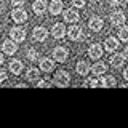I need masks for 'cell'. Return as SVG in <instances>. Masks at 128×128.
I'll return each instance as SVG.
<instances>
[{
    "label": "cell",
    "instance_id": "52a82bcc",
    "mask_svg": "<svg viewBox=\"0 0 128 128\" xmlns=\"http://www.w3.org/2000/svg\"><path fill=\"white\" fill-rule=\"evenodd\" d=\"M10 37L14 40V42H22L26 38V30L21 29V27H13L10 30Z\"/></svg>",
    "mask_w": 128,
    "mask_h": 128
},
{
    "label": "cell",
    "instance_id": "9a60e30c",
    "mask_svg": "<svg viewBox=\"0 0 128 128\" xmlns=\"http://www.w3.org/2000/svg\"><path fill=\"white\" fill-rule=\"evenodd\" d=\"M88 26H90V29H91V30L98 32V30H101V29H102L104 22H102V19H101V18H98V16H94V18H91V19H90V22H88Z\"/></svg>",
    "mask_w": 128,
    "mask_h": 128
},
{
    "label": "cell",
    "instance_id": "4316f807",
    "mask_svg": "<svg viewBox=\"0 0 128 128\" xmlns=\"http://www.w3.org/2000/svg\"><path fill=\"white\" fill-rule=\"evenodd\" d=\"M3 80H6V72L3 69H0V82H3Z\"/></svg>",
    "mask_w": 128,
    "mask_h": 128
},
{
    "label": "cell",
    "instance_id": "5b68a950",
    "mask_svg": "<svg viewBox=\"0 0 128 128\" xmlns=\"http://www.w3.org/2000/svg\"><path fill=\"white\" fill-rule=\"evenodd\" d=\"M126 21V18H125V14L122 13V11H114V13L110 14V22H112V26H123Z\"/></svg>",
    "mask_w": 128,
    "mask_h": 128
},
{
    "label": "cell",
    "instance_id": "5bb4252c",
    "mask_svg": "<svg viewBox=\"0 0 128 128\" xmlns=\"http://www.w3.org/2000/svg\"><path fill=\"white\" fill-rule=\"evenodd\" d=\"M118 48V40L115 37H107L106 42H104V50L107 51H115Z\"/></svg>",
    "mask_w": 128,
    "mask_h": 128
},
{
    "label": "cell",
    "instance_id": "d6a6232c",
    "mask_svg": "<svg viewBox=\"0 0 128 128\" xmlns=\"http://www.w3.org/2000/svg\"><path fill=\"white\" fill-rule=\"evenodd\" d=\"M125 80H128V69L125 70Z\"/></svg>",
    "mask_w": 128,
    "mask_h": 128
},
{
    "label": "cell",
    "instance_id": "44dd1931",
    "mask_svg": "<svg viewBox=\"0 0 128 128\" xmlns=\"http://www.w3.org/2000/svg\"><path fill=\"white\" fill-rule=\"evenodd\" d=\"M77 72H78L80 75H86L88 72H90V64L85 62V61H80L77 64Z\"/></svg>",
    "mask_w": 128,
    "mask_h": 128
},
{
    "label": "cell",
    "instance_id": "ba28073f",
    "mask_svg": "<svg viewBox=\"0 0 128 128\" xmlns=\"http://www.w3.org/2000/svg\"><path fill=\"white\" fill-rule=\"evenodd\" d=\"M78 18H80V14H78L77 8H69V10L64 11V19L67 22H77Z\"/></svg>",
    "mask_w": 128,
    "mask_h": 128
},
{
    "label": "cell",
    "instance_id": "d6986e66",
    "mask_svg": "<svg viewBox=\"0 0 128 128\" xmlns=\"http://www.w3.org/2000/svg\"><path fill=\"white\" fill-rule=\"evenodd\" d=\"M106 70H107V66L104 62H96V64H93V67H91V72H93L94 75H102Z\"/></svg>",
    "mask_w": 128,
    "mask_h": 128
},
{
    "label": "cell",
    "instance_id": "6da1fadb",
    "mask_svg": "<svg viewBox=\"0 0 128 128\" xmlns=\"http://www.w3.org/2000/svg\"><path fill=\"white\" fill-rule=\"evenodd\" d=\"M2 51L5 54H14L16 51H18V42H14L13 38L5 40V42H3V45H2Z\"/></svg>",
    "mask_w": 128,
    "mask_h": 128
},
{
    "label": "cell",
    "instance_id": "9c48e42d",
    "mask_svg": "<svg viewBox=\"0 0 128 128\" xmlns=\"http://www.w3.org/2000/svg\"><path fill=\"white\" fill-rule=\"evenodd\" d=\"M46 37H48V30L43 26H37L34 29V40H37V42H45Z\"/></svg>",
    "mask_w": 128,
    "mask_h": 128
},
{
    "label": "cell",
    "instance_id": "8992f818",
    "mask_svg": "<svg viewBox=\"0 0 128 128\" xmlns=\"http://www.w3.org/2000/svg\"><path fill=\"white\" fill-rule=\"evenodd\" d=\"M11 18H13L14 22H24V21H27V13L22 8H16V10H13V13H11Z\"/></svg>",
    "mask_w": 128,
    "mask_h": 128
},
{
    "label": "cell",
    "instance_id": "8fae6325",
    "mask_svg": "<svg viewBox=\"0 0 128 128\" xmlns=\"http://www.w3.org/2000/svg\"><path fill=\"white\" fill-rule=\"evenodd\" d=\"M48 8H50V13L53 14V16L61 14L62 13V2H61V0H51Z\"/></svg>",
    "mask_w": 128,
    "mask_h": 128
},
{
    "label": "cell",
    "instance_id": "30bf717a",
    "mask_svg": "<svg viewBox=\"0 0 128 128\" xmlns=\"http://www.w3.org/2000/svg\"><path fill=\"white\" fill-rule=\"evenodd\" d=\"M51 35H53L54 38H62L64 35H66V27H64L62 22H58L53 26V29H51Z\"/></svg>",
    "mask_w": 128,
    "mask_h": 128
},
{
    "label": "cell",
    "instance_id": "3957f363",
    "mask_svg": "<svg viewBox=\"0 0 128 128\" xmlns=\"http://www.w3.org/2000/svg\"><path fill=\"white\" fill-rule=\"evenodd\" d=\"M54 85H58V86L69 85V74L64 72V70H59L58 74H56V77H54Z\"/></svg>",
    "mask_w": 128,
    "mask_h": 128
},
{
    "label": "cell",
    "instance_id": "cb8c5ba5",
    "mask_svg": "<svg viewBox=\"0 0 128 128\" xmlns=\"http://www.w3.org/2000/svg\"><path fill=\"white\" fill-rule=\"evenodd\" d=\"M27 58H29L30 61H37L38 59V51L34 50V48H30V50L27 51Z\"/></svg>",
    "mask_w": 128,
    "mask_h": 128
},
{
    "label": "cell",
    "instance_id": "2e32d148",
    "mask_svg": "<svg viewBox=\"0 0 128 128\" xmlns=\"http://www.w3.org/2000/svg\"><path fill=\"white\" fill-rule=\"evenodd\" d=\"M67 34H69L70 40H82V29H80V26H70Z\"/></svg>",
    "mask_w": 128,
    "mask_h": 128
},
{
    "label": "cell",
    "instance_id": "603a6c76",
    "mask_svg": "<svg viewBox=\"0 0 128 128\" xmlns=\"http://www.w3.org/2000/svg\"><path fill=\"white\" fill-rule=\"evenodd\" d=\"M118 40L122 42H128V26H123L118 32Z\"/></svg>",
    "mask_w": 128,
    "mask_h": 128
},
{
    "label": "cell",
    "instance_id": "7402d4cb",
    "mask_svg": "<svg viewBox=\"0 0 128 128\" xmlns=\"http://www.w3.org/2000/svg\"><path fill=\"white\" fill-rule=\"evenodd\" d=\"M26 77L27 80H30V82H34V80H37L40 75H38V69H35V67H32V69L27 70V74H26Z\"/></svg>",
    "mask_w": 128,
    "mask_h": 128
},
{
    "label": "cell",
    "instance_id": "7a4b0ae2",
    "mask_svg": "<svg viewBox=\"0 0 128 128\" xmlns=\"http://www.w3.org/2000/svg\"><path fill=\"white\" fill-rule=\"evenodd\" d=\"M102 46L99 45V43H93L90 48H88V56H90L91 59H99L102 56Z\"/></svg>",
    "mask_w": 128,
    "mask_h": 128
},
{
    "label": "cell",
    "instance_id": "d590c367",
    "mask_svg": "<svg viewBox=\"0 0 128 128\" xmlns=\"http://www.w3.org/2000/svg\"><path fill=\"white\" fill-rule=\"evenodd\" d=\"M125 2H126V3H128V0H125Z\"/></svg>",
    "mask_w": 128,
    "mask_h": 128
},
{
    "label": "cell",
    "instance_id": "f1b7e54d",
    "mask_svg": "<svg viewBox=\"0 0 128 128\" xmlns=\"http://www.w3.org/2000/svg\"><path fill=\"white\" fill-rule=\"evenodd\" d=\"M37 85H38V86H50L51 83H48V82H38Z\"/></svg>",
    "mask_w": 128,
    "mask_h": 128
},
{
    "label": "cell",
    "instance_id": "277c9868",
    "mask_svg": "<svg viewBox=\"0 0 128 128\" xmlns=\"http://www.w3.org/2000/svg\"><path fill=\"white\" fill-rule=\"evenodd\" d=\"M53 56H54L56 61L64 62V61L67 59V56H69V53H67V50H66L64 46H56L54 50H53Z\"/></svg>",
    "mask_w": 128,
    "mask_h": 128
},
{
    "label": "cell",
    "instance_id": "d4e9b609",
    "mask_svg": "<svg viewBox=\"0 0 128 128\" xmlns=\"http://www.w3.org/2000/svg\"><path fill=\"white\" fill-rule=\"evenodd\" d=\"M72 3H74L75 8H83L86 3V0H72Z\"/></svg>",
    "mask_w": 128,
    "mask_h": 128
},
{
    "label": "cell",
    "instance_id": "836d02e7",
    "mask_svg": "<svg viewBox=\"0 0 128 128\" xmlns=\"http://www.w3.org/2000/svg\"><path fill=\"white\" fill-rule=\"evenodd\" d=\"M0 34H2V27H0Z\"/></svg>",
    "mask_w": 128,
    "mask_h": 128
},
{
    "label": "cell",
    "instance_id": "ac0fdd59",
    "mask_svg": "<svg viewBox=\"0 0 128 128\" xmlns=\"http://www.w3.org/2000/svg\"><path fill=\"white\" fill-rule=\"evenodd\" d=\"M10 70L13 72V74H21L22 72V62L19 61V59H13V61L10 62Z\"/></svg>",
    "mask_w": 128,
    "mask_h": 128
},
{
    "label": "cell",
    "instance_id": "e575fe53",
    "mask_svg": "<svg viewBox=\"0 0 128 128\" xmlns=\"http://www.w3.org/2000/svg\"><path fill=\"white\" fill-rule=\"evenodd\" d=\"M91 2H96V0H91Z\"/></svg>",
    "mask_w": 128,
    "mask_h": 128
},
{
    "label": "cell",
    "instance_id": "ffe728a7",
    "mask_svg": "<svg viewBox=\"0 0 128 128\" xmlns=\"http://www.w3.org/2000/svg\"><path fill=\"white\" fill-rule=\"evenodd\" d=\"M99 82H101V86H106V88H110V86H115V85H117V80H115V77H112V75L102 77Z\"/></svg>",
    "mask_w": 128,
    "mask_h": 128
},
{
    "label": "cell",
    "instance_id": "e0dca14e",
    "mask_svg": "<svg viewBox=\"0 0 128 128\" xmlns=\"http://www.w3.org/2000/svg\"><path fill=\"white\" fill-rule=\"evenodd\" d=\"M123 61H125V56H123V54H117V53H115V54L110 56V64H112V67H114V69L122 67Z\"/></svg>",
    "mask_w": 128,
    "mask_h": 128
},
{
    "label": "cell",
    "instance_id": "484cf974",
    "mask_svg": "<svg viewBox=\"0 0 128 128\" xmlns=\"http://www.w3.org/2000/svg\"><path fill=\"white\" fill-rule=\"evenodd\" d=\"M86 85L96 88V86H101V82H98V80H93V78H91V80H88V82H86Z\"/></svg>",
    "mask_w": 128,
    "mask_h": 128
},
{
    "label": "cell",
    "instance_id": "4fadbf2b",
    "mask_svg": "<svg viewBox=\"0 0 128 128\" xmlns=\"http://www.w3.org/2000/svg\"><path fill=\"white\" fill-rule=\"evenodd\" d=\"M32 10H34L35 14L45 13V10H46V2H45V0H35V2L32 3Z\"/></svg>",
    "mask_w": 128,
    "mask_h": 128
},
{
    "label": "cell",
    "instance_id": "4dcf8cb0",
    "mask_svg": "<svg viewBox=\"0 0 128 128\" xmlns=\"http://www.w3.org/2000/svg\"><path fill=\"white\" fill-rule=\"evenodd\" d=\"M123 56H125V59H128V46L123 50Z\"/></svg>",
    "mask_w": 128,
    "mask_h": 128
},
{
    "label": "cell",
    "instance_id": "7c38bea8",
    "mask_svg": "<svg viewBox=\"0 0 128 128\" xmlns=\"http://www.w3.org/2000/svg\"><path fill=\"white\" fill-rule=\"evenodd\" d=\"M53 67H54V61L51 58H42L40 59V69H42L43 72L53 70Z\"/></svg>",
    "mask_w": 128,
    "mask_h": 128
},
{
    "label": "cell",
    "instance_id": "f546056e",
    "mask_svg": "<svg viewBox=\"0 0 128 128\" xmlns=\"http://www.w3.org/2000/svg\"><path fill=\"white\" fill-rule=\"evenodd\" d=\"M110 5H112V6H118L120 2H118V0H110Z\"/></svg>",
    "mask_w": 128,
    "mask_h": 128
},
{
    "label": "cell",
    "instance_id": "1f68e13d",
    "mask_svg": "<svg viewBox=\"0 0 128 128\" xmlns=\"http://www.w3.org/2000/svg\"><path fill=\"white\" fill-rule=\"evenodd\" d=\"M2 62H3V54L0 53V64H2Z\"/></svg>",
    "mask_w": 128,
    "mask_h": 128
},
{
    "label": "cell",
    "instance_id": "83f0119b",
    "mask_svg": "<svg viewBox=\"0 0 128 128\" xmlns=\"http://www.w3.org/2000/svg\"><path fill=\"white\" fill-rule=\"evenodd\" d=\"M24 2H26V0H11V3H13V5H16V6H21Z\"/></svg>",
    "mask_w": 128,
    "mask_h": 128
}]
</instances>
